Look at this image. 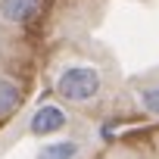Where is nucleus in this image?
Segmentation results:
<instances>
[{"label": "nucleus", "instance_id": "obj_1", "mask_svg": "<svg viewBox=\"0 0 159 159\" xmlns=\"http://www.w3.org/2000/svg\"><path fill=\"white\" fill-rule=\"evenodd\" d=\"M100 72L84 62H72L56 75V94L66 103H91L100 97Z\"/></svg>", "mask_w": 159, "mask_h": 159}, {"label": "nucleus", "instance_id": "obj_2", "mask_svg": "<svg viewBox=\"0 0 159 159\" xmlns=\"http://www.w3.org/2000/svg\"><path fill=\"white\" fill-rule=\"evenodd\" d=\"M69 125V116H66V109L62 106H53V103H47V106H41L34 116H31V122H28V131L31 134H38V137H47V134H56V131H62Z\"/></svg>", "mask_w": 159, "mask_h": 159}, {"label": "nucleus", "instance_id": "obj_3", "mask_svg": "<svg viewBox=\"0 0 159 159\" xmlns=\"http://www.w3.org/2000/svg\"><path fill=\"white\" fill-rule=\"evenodd\" d=\"M44 0H0V19L10 25H28L41 16Z\"/></svg>", "mask_w": 159, "mask_h": 159}, {"label": "nucleus", "instance_id": "obj_4", "mask_svg": "<svg viewBox=\"0 0 159 159\" xmlns=\"http://www.w3.org/2000/svg\"><path fill=\"white\" fill-rule=\"evenodd\" d=\"M22 103V88L19 81H13V78L0 75V119H10Z\"/></svg>", "mask_w": 159, "mask_h": 159}, {"label": "nucleus", "instance_id": "obj_5", "mask_svg": "<svg viewBox=\"0 0 159 159\" xmlns=\"http://www.w3.org/2000/svg\"><path fill=\"white\" fill-rule=\"evenodd\" d=\"M81 143L78 140H50L38 150V159H78Z\"/></svg>", "mask_w": 159, "mask_h": 159}, {"label": "nucleus", "instance_id": "obj_6", "mask_svg": "<svg viewBox=\"0 0 159 159\" xmlns=\"http://www.w3.org/2000/svg\"><path fill=\"white\" fill-rule=\"evenodd\" d=\"M134 100H137V106H140L143 112L159 116V81H147V84H140V88L134 91Z\"/></svg>", "mask_w": 159, "mask_h": 159}]
</instances>
